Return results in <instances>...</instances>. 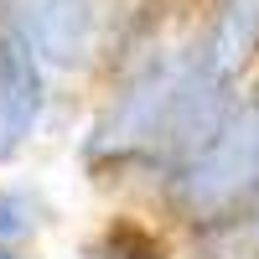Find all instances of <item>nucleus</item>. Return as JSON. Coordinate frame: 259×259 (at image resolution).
Listing matches in <instances>:
<instances>
[{
  "instance_id": "obj_1",
  "label": "nucleus",
  "mask_w": 259,
  "mask_h": 259,
  "mask_svg": "<svg viewBox=\"0 0 259 259\" xmlns=\"http://www.w3.org/2000/svg\"><path fill=\"white\" fill-rule=\"evenodd\" d=\"M254 192H259V99L254 89H244V99L202 145H192L182 161L161 171V182L145 192V207L171 228H187L197 218L239 207Z\"/></svg>"
},
{
  "instance_id": "obj_4",
  "label": "nucleus",
  "mask_w": 259,
  "mask_h": 259,
  "mask_svg": "<svg viewBox=\"0 0 259 259\" xmlns=\"http://www.w3.org/2000/svg\"><path fill=\"white\" fill-rule=\"evenodd\" d=\"M187 47L212 78L249 83L259 73V0H197Z\"/></svg>"
},
{
  "instance_id": "obj_3",
  "label": "nucleus",
  "mask_w": 259,
  "mask_h": 259,
  "mask_svg": "<svg viewBox=\"0 0 259 259\" xmlns=\"http://www.w3.org/2000/svg\"><path fill=\"white\" fill-rule=\"evenodd\" d=\"M119 0H6V21L31 36V47L47 57V68L83 94L89 73L99 68L104 36H109Z\"/></svg>"
},
{
  "instance_id": "obj_7",
  "label": "nucleus",
  "mask_w": 259,
  "mask_h": 259,
  "mask_svg": "<svg viewBox=\"0 0 259 259\" xmlns=\"http://www.w3.org/2000/svg\"><path fill=\"white\" fill-rule=\"evenodd\" d=\"M0 259H41L36 249H16V244H0Z\"/></svg>"
},
{
  "instance_id": "obj_8",
  "label": "nucleus",
  "mask_w": 259,
  "mask_h": 259,
  "mask_svg": "<svg viewBox=\"0 0 259 259\" xmlns=\"http://www.w3.org/2000/svg\"><path fill=\"white\" fill-rule=\"evenodd\" d=\"M249 89H254V99H259V73H254V78H249Z\"/></svg>"
},
{
  "instance_id": "obj_2",
  "label": "nucleus",
  "mask_w": 259,
  "mask_h": 259,
  "mask_svg": "<svg viewBox=\"0 0 259 259\" xmlns=\"http://www.w3.org/2000/svg\"><path fill=\"white\" fill-rule=\"evenodd\" d=\"M62 89L68 83L47 68V57L31 47V36L0 16V171H16L47 140Z\"/></svg>"
},
{
  "instance_id": "obj_6",
  "label": "nucleus",
  "mask_w": 259,
  "mask_h": 259,
  "mask_svg": "<svg viewBox=\"0 0 259 259\" xmlns=\"http://www.w3.org/2000/svg\"><path fill=\"white\" fill-rule=\"evenodd\" d=\"M52 228H57L52 192L41 187V182H31V177H11V171H0V244L36 249Z\"/></svg>"
},
{
  "instance_id": "obj_5",
  "label": "nucleus",
  "mask_w": 259,
  "mask_h": 259,
  "mask_svg": "<svg viewBox=\"0 0 259 259\" xmlns=\"http://www.w3.org/2000/svg\"><path fill=\"white\" fill-rule=\"evenodd\" d=\"M78 259H182L177 228L145 202H114L78 239Z\"/></svg>"
}]
</instances>
